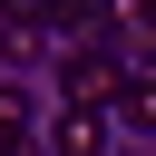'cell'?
Returning a JSON list of instances; mask_svg holds the SVG:
<instances>
[{"label":"cell","mask_w":156,"mask_h":156,"mask_svg":"<svg viewBox=\"0 0 156 156\" xmlns=\"http://www.w3.org/2000/svg\"><path fill=\"white\" fill-rule=\"evenodd\" d=\"M107 117H117V127H136V136H156V68H136V78L107 98Z\"/></svg>","instance_id":"obj_3"},{"label":"cell","mask_w":156,"mask_h":156,"mask_svg":"<svg viewBox=\"0 0 156 156\" xmlns=\"http://www.w3.org/2000/svg\"><path fill=\"white\" fill-rule=\"evenodd\" d=\"M98 146H107V107H68L49 136V156H98Z\"/></svg>","instance_id":"obj_2"},{"label":"cell","mask_w":156,"mask_h":156,"mask_svg":"<svg viewBox=\"0 0 156 156\" xmlns=\"http://www.w3.org/2000/svg\"><path fill=\"white\" fill-rule=\"evenodd\" d=\"M58 88H68V107H107V98L127 88V68H117V49H98V39H68V58H58Z\"/></svg>","instance_id":"obj_1"},{"label":"cell","mask_w":156,"mask_h":156,"mask_svg":"<svg viewBox=\"0 0 156 156\" xmlns=\"http://www.w3.org/2000/svg\"><path fill=\"white\" fill-rule=\"evenodd\" d=\"M117 10H127V29H136V39H156V0H117Z\"/></svg>","instance_id":"obj_5"},{"label":"cell","mask_w":156,"mask_h":156,"mask_svg":"<svg viewBox=\"0 0 156 156\" xmlns=\"http://www.w3.org/2000/svg\"><path fill=\"white\" fill-rule=\"evenodd\" d=\"M0 156H29V98L0 78Z\"/></svg>","instance_id":"obj_4"}]
</instances>
